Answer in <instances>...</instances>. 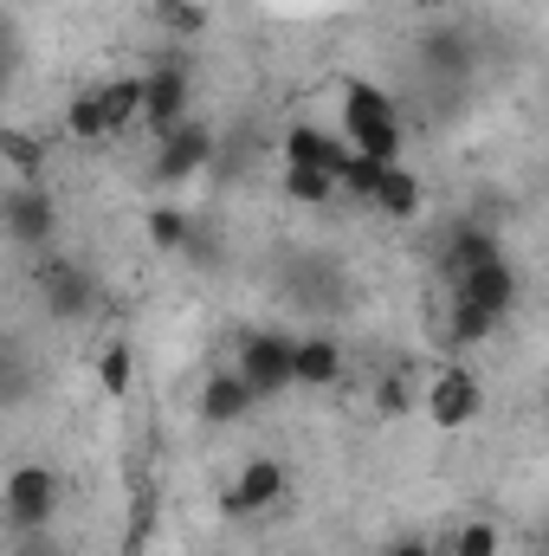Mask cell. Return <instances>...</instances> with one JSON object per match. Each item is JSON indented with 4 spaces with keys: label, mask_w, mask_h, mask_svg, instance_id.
<instances>
[{
    "label": "cell",
    "mask_w": 549,
    "mask_h": 556,
    "mask_svg": "<svg viewBox=\"0 0 549 556\" xmlns=\"http://www.w3.org/2000/svg\"><path fill=\"white\" fill-rule=\"evenodd\" d=\"M459 285V298L465 304H478V311H491L498 324L511 317V304H518V273H511V260L498 253V260H485V266H472V273L452 278Z\"/></svg>",
    "instance_id": "cell-9"
},
{
    "label": "cell",
    "mask_w": 549,
    "mask_h": 556,
    "mask_svg": "<svg viewBox=\"0 0 549 556\" xmlns=\"http://www.w3.org/2000/svg\"><path fill=\"white\" fill-rule=\"evenodd\" d=\"M291 343H297V337H284V330H253V337L240 343L233 376L253 389V402H272V395L291 389Z\"/></svg>",
    "instance_id": "cell-2"
},
{
    "label": "cell",
    "mask_w": 549,
    "mask_h": 556,
    "mask_svg": "<svg viewBox=\"0 0 549 556\" xmlns=\"http://www.w3.org/2000/svg\"><path fill=\"white\" fill-rule=\"evenodd\" d=\"M343 142L356 155H369V162H401L408 130H401V111H395V98L382 85H369V78L343 85Z\"/></svg>",
    "instance_id": "cell-1"
},
{
    "label": "cell",
    "mask_w": 549,
    "mask_h": 556,
    "mask_svg": "<svg viewBox=\"0 0 549 556\" xmlns=\"http://www.w3.org/2000/svg\"><path fill=\"white\" fill-rule=\"evenodd\" d=\"M382 168H388V162H369V155L343 149V162H336V188H343V194H362V201H369V194H375V175H382Z\"/></svg>",
    "instance_id": "cell-24"
},
{
    "label": "cell",
    "mask_w": 549,
    "mask_h": 556,
    "mask_svg": "<svg viewBox=\"0 0 549 556\" xmlns=\"http://www.w3.org/2000/svg\"><path fill=\"white\" fill-rule=\"evenodd\" d=\"M343 149H349V142L330 137L323 124H291V130H284V162H297V168H323L330 181H336V162H343Z\"/></svg>",
    "instance_id": "cell-13"
},
{
    "label": "cell",
    "mask_w": 549,
    "mask_h": 556,
    "mask_svg": "<svg viewBox=\"0 0 549 556\" xmlns=\"http://www.w3.org/2000/svg\"><path fill=\"white\" fill-rule=\"evenodd\" d=\"M39 298H46V311L52 317H85L91 304H98V285H91V273H78V266H46L39 273Z\"/></svg>",
    "instance_id": "cell-12"
},
{
    "label": "cell",
    "mask_w": 549,
    "mask_h": 556,
    "mask_svg": "<svg viewBox=\"0 0 549 556\" xmlns=\"http://www.w3.org/2000/svg\"><path fill=\"white\" fill-rule=\"evenodd\" d=\"M194 408H201V420H207V427H240V420L253 415V389H246L233 369H214V376L201 382Z\"/></svg>",
    "instance_id": "cell-11"
},
{
    "label": "cell",
    "mask_w": 549,
    "mask_h": 556,
    "mask_svg": "<svg viewBox=\"0 0 549 556\" xmlns=\"http://www.w3.org/2000/svg\"><path fill=\"white\" fill-rule=\"evenodd\" d=\"M369 201H375L382 214H395V220H413L426 194H420V175H413L408 162H388V168L375 175V194H369Z\"/></svg>",
    "instance_id": "cell-14"
},
{
    "label": "cell",
    "mask_w": 549,
    "mask_h": 556,
    "mask_svg": "<svg viewBox=\"0 0 549 556\" xmlns=\"http://www.w3.org/2000/svg\"><path fill=\"white\" fill-rule=\"evenodd\" d=\"M98 382H104V395H130V382H137V350L117 337V343H104V356H98Z\"/></svg>",
    "instance_id": "cell-23"
},
{
    "label": "cell",
    "mask_w": 549,
    "mask_h": 556,
    "mask_svg": "<svg viewBox=\"0 0 549 556\" xmlns=\"http://www.w3.org/2000/svg\"><path fill=\"white\" fill-rule=\"evenodd\" d=\"M149 20H155L162 33H175V39L207 33V7H201V0H155V7H149Z\"/></svg>",
    "instance_id": "cell-21"
},
{
    "label": "cell",
    "mask_w": 549,
    "mask_h": 556,
    "mask_svg": "<svg viewBox=\"0 0 549 556\" xmlns=\"http://www.w3.org/2000/svg\"><path fill=\"white\" fill-rule=\"evenodd\" d=\"M214 162V130L207 124H194V117H181L162 149H155V181H188V175H201Z\"/></svg>",
    "instance_id": "cell-6"
},
{
    "label": "cell",
    "mask_w": 549,
    "mask_h": 556,
    "mask_svg": "<svg viewBox=\"0 0 549 556\" xmlns=\"http://www.w3.org/2000/svg\"><path fill=\"white\" fill-rule=\"evenodd\" d=\"M485 260H498V233H485V227H459V233L446 240V278L472 273V266H485Z\"/></svg>",
    "instance_id": "cell-17"
},
{
    "label": "cell",
    "mask_w": 549,
    "mask_h": 556,
    "mask_svg": "<svg viewBox=\"0 0 549 556\" xmlns=\"http://www.w3.org/2000/svg\"><path fill=\"white\" fill-rule=\"evenodd\" d=\"M65 137H78V142H111V124H104V104H98V91H78V98L65 104Z\"/></svg>",
    "instance_id": "cell-19"
},
{
    "label": "cell",
    "mask_w": 549,
    "mask_h": 556,
    "mask_svg": "<svg viewBox=\"0 0 549 556\" xmlns=\"http://www.w3.org/2000/svg\"><path fill=\"white\" fill-rule=\"evenodd\" d=\"M149 240L175 253V247H188V220H181L175 207H155V214H149Z\"/></svg>",
    "instance_id": "cell-25"
},
{
    "label": "cell",
    "mask_w": 549,
    "mask_h": 556,
    "mask_svg": "<svg viewBox=\"0 0 549 556\" xmlns=\"http://www.w3.org/2000/svg\"><path fill=\"white\" fill-rule=\"evenodd\" d=\"M46 137L39 130H26V124H0V162L20 175V181H39V168H46Z\"/></svg>",
    "instance_id": "cell-16"
},
{
    "label": "cell",
    "mask_w": 549,
    "mask_h": 556,
    "mask_svg": "<svg viewBox=\"0 0 549 556\" xmlns=\"http://www.w3.org/2000/svg\"><path fill=\"white\" fill-rule=\"evenodd\" d=\"M439 556H498L505 551V538H498V525L491 518H472V525H459V531H446V544H433Z\"/></svg>",
    "instance_id": "cell-18"
},
{
    "label": "cell",
    "mask_w": 549,
    "mask_h": 556,
    "mask_svg": "<svg viewBox=\"0 0 549 556\" xmlns=\"http://www.w3.org/2000/svg\"><path fill=\"white\" fill-rule=\"evenodd\" d=\"M446 337H452L459 350L491 343V337H498V317H491V311H478V304H465V298H452V324H446Z\"/></svg>",
    "instance_id": "cell-20"
},
{
    "label": "cell",
    "mask_w": 549,
    "mask_h": 556,
    "mask_svg": "<svg viewBox=\"0 0 549 556\" xmlns=\"http://www.w3.org/2000/svg\"><path fill=\"white\" fill-rule=\"evenodd\" d=\"M284 485H291V479H284V466L259 453V459H246V466L233 472V485L220 492V505H227L233 518H246V511H272L278 498H284Z\"/></svg>",
    "instance_id": "cell-8"
},
{
    "label": "cell",
    "mask_w": 549,
    "mask_h": 556,
    "mask_svg": "<svg viewBox=\"0 0 549 556\" xmlns=\"http://www.w3.org/2000/svg\"><path fill=\"white\" fill-rule=\"evenodd\" d=\"M284 194H291L297 207H323V201H336V181H330L323 168H297V162H284Z\"/></svg>",
    "instance_id": "cell-22"
},
{
    "label": "cell",
    "mask_w": 549,
    "mask_h": 556,
    "mask_svg": "<svg viewBox=\"0 0 549 556\" xmlns=\"http://www.w3.org/2000/svg\"><path fill=\"white\" fill-rule=\"evenodd\" d=\"M375 402H382V415H408V389H401V376H388V382L375 389Z\"/></svg>",
    "instance_id": "cell-26"
},
{
    "label": "cell",
    "mask_w": 549,
    "mask_h": 556,
    "mask_svg": "<svg viewBox=\"0 0 549 556\" xmlns=\"http://www.w3.org/2000/svg\"><path fill=\"white\" fill-rule=\"evenodd\" d=\"M0 227H7V240H20V247H46L52 227H59V207H52V194H46L39 181H20V188L0 201Z\"/></svg>",
    "instance_id": "cell-5"
},
{
    "label": "cell",
    "mask_w": 549,
    "mask_h": 556,
    "mask_svg": "<svg viewBox=\"0 0 549 556\" xmlns=\"http://www.w3.org/2000/svg\"><path fill=\"white\" fill-rule=\"evenodd\" d=\"M343 382V343L336 337H297L291 343V389H330Z\"/></svg>",
    "instance_id": "cell-10"
},
{
    "label": "cell",
    "mask_w": 549,
    "mask_h": 556,
    "mask_svg": "<svg viewBox=\"0 0 549 556\" xmlns=\"http://www.w3.org/2000/svg\"><path fill=\"white\" fill-rule=\"evenodd\" d=\"M426 415H433V427H446V433L472 427V420L485 415V389H478V376L459 369V363H446V369L426 382Z\"/></svg>",
    "instance_id": "cell-4"
},
{
    "label": "cell",
    "mask_w": 549,
    "mask_h": 556,
    "mask_svg": "<svg viewBox=\"0 0 549 556\" xmlns=\"http://www.w3.org/2000/svg\"><path fill=\"white\" fill-rule=\"evenodd\" d=\"M98 104H104V124H111V137H130V130L142 124V72L98 85Z\"/></svg>",
    "instance_id": "cell-15"
},
{
    "label": "cell",
    "mask_w": 549,
    "mask_h": 556,
    "mask_svg": "<svg viewBox=\"0 0 549 556\" xmlns=\"http://www.w3.org/2000/svg\"><path fill=\"white\" fill-rule=\"evenodd\" d=\"M388 556H439V551H433V544H420V538H401Z\"/></svg>",
    "instance_id": "cell-27"
},
{
    "label": "cell",
    "mask_w": 549,
    "mask_h": 556,
    "mask_svg": "<svg viewBox=\"0 0 549 556\" xmlns=\"http://www.w3.org/2000/svg\"><path fill=\"white\" fill-rule=\"evenodd\" d=\"M0 505H7V525L46 531L52 511H59V472L52 466H13L7 485H0Z\"/></svg>",
    "instance_id": "cell-3"
},
{
    "label": "cell",
    "mask_w": 549,
    "mask_h": 556,
    "mask_svg": "<svg viewBox=\"0 0 549 556\" xmlns=\"http://www.w3.org/2000/svg\"><path fill=\"white\" fill-rule=\"evenodd\" d=\"M181 117H188V72H181V65H155V72H142V130L168 137Z\"/></svg>",
    "instance_id": "cell-7"
},
{
    "label": "cell",
    "mask_w": 549,
    "mask_h": 556,
    "mask_svg": "<svg viewBox=\"0 0 549 556\" xmlns=\"http://www.w3.org/2000/svg\"><path fill=\"white\" fill-rule=\"evenodd\" d=\"M0 382H7V350H0Z\"/></svg>",
    "instance_id": "cell-28"
}]
</instances>
